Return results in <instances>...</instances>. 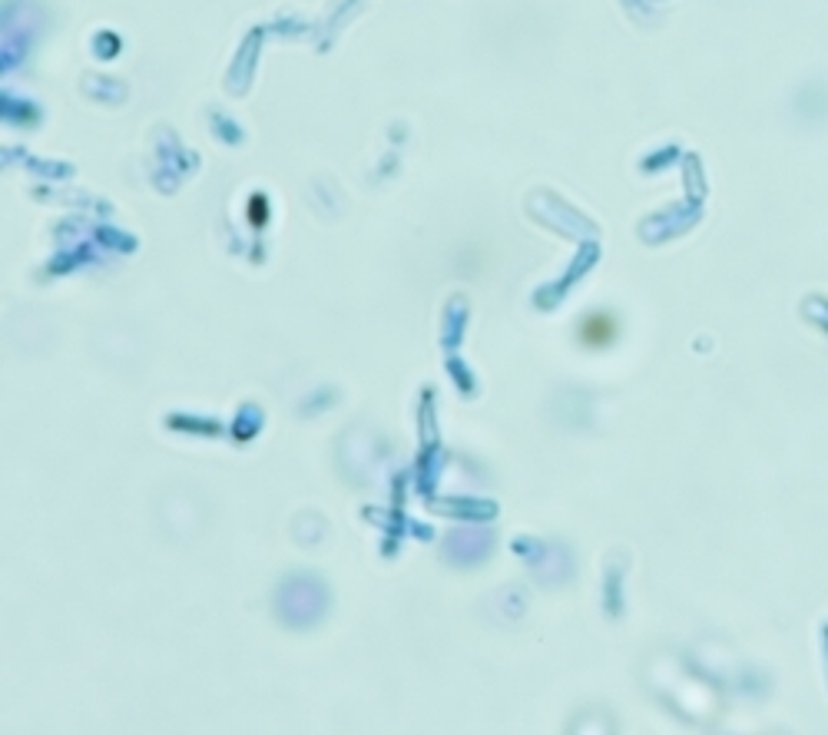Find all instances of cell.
<instances>
[{"label":"cell","instance_id":"obj_1","mask_svg":"<svg viewBox=\"0 0 828 735\" xmlns=\"http://www.w3.org/2000/svg\"><path fill=\"white\" fill-rule=\"evenodd\" d=\"M617 318L607 315V312H596V315H586L584 322H580V328H577V339L584 341L586 348H607V345H613L617 341Z\"/></svg>","mask_w":828,"mask_h":735}]
</instances>
